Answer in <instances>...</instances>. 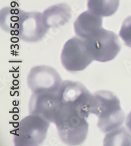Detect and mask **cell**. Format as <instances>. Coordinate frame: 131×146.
I'll return each mask as SVG.
<instances>
[{
    "label": "cell",
    "instance_id": "obj_1",
    "mask_svg": "<svg viewBox=\"0 0 131 146\" xmlns=\"http://www.w3.org/2000/svg\"><path fill=\"white\" fill-rule=\"evenodd\" d=\"M54 123L60 138L66 145H79L87 138L89 130L87 118L74 106L61 104Z\"/></svg>",
    "mask_w": 131,
    "mask_h": 146
},
{
    "label": "cell",
    "instance_id": "obj_4",
    "mask_svg": "<svg viewBox=\"0 0 131 146\" xmlns=\"http://www.w3.org/2000/svg\"><path fill=\"white\" fill-rule=\"evenodd\" d=\"M84 40L93 59L102 63L115 59L121 48L117 34L103 28Z\"/></svg>",
    "mask_w": 131,
    "mask_h": 146
},
{
    "label": "cell",
    "instance_id": "obj_2",
    "mask_svg": "<svg viewBox=\"0 0 131 146\" xmlns=\"http://www.w3.org/2000/svg\"><path fill=\"white\" fill-rule=\"evenodd\" d=\"M91 113L98 117L97 126L104 133L121 126L124 119L119 98L112 92L106 90H101L93 94Z\"/></svg>",
    "mask_w": 131,
    "mask_h": 146
},
{
    "label": "cell",
    "instance_id": "obj_10",
    "mask_svg": "<svg viewBox=\"0 0 131 146\" xmlns=\"http://www.w3.org/2000/svg\"><path fill=\"white\" fill-rule=\"evenodd\" d=\"M76 35L83 40H87L102 29V17L88 10L79 15L74 22Z\"/></svg>",
    "mask_w": 131,
    "mask_h": 146
},
{
    "label": "cell",
    "instance_id": "obj_8",
    "mask_svg": "<svg viewBox=\"0 0 131 146\" xmlns=\"http://www.w3.org/2000/svg\"><path fill=\"white\" fill-rule=\"evenodd\" d=\"M61 103L57 91L33 94L29 102L30 115L43 118L50 122H54Z\"/></svg>",
    "mask_w": 131,
    "mask_h": 146
},
{
    "label": "cell",
    "instance_id": "obj_7",
    "mask_svg": "<svg viewBox=\"0 0 131 146\" xmlns=\"http://www.w3.org/2000/svg\"><path fill=\"white\" fill-rule=\"evenodd\" d=\"M62 78L55 68L49 66H36L30 71L27 78L29 88L33 94L58 91Z\"/></svg>",
    "mask_w": 131,
    "mask_h": 146
},
{
    "label": "cell",
    "instance_id": "obj_5",
    "mask_svg": "<svg viewBox=\"0 0 131 146\" xmlns=\"http://www.w3.org/2000/svg\"><path fill=\"white\" fill-rule=\"evenodd\" d=\"M93 61L84 40L77 36L65 43L61 53V63L66 70L71 72L81 71Z\"/></svg>",
    "mask_w": 131,
    "mask_h": 146
},
{
    "label": "cell",
    "instance_id": "obj_12",
    "mask_svg": "<svg viewBox=\"0 0 131 146\" xmlns=\"http://www.w3.org/2000/svg\"><path fill=\"white\" fill-rule=\"evenodd\" d=\"M24 11L18 8L5 7L0 13V25L1 29L7 33H17L21 15Z\"/></svg>",
    "mask_w": 131,
    "mask_h": 146
},
{
    "label": "cell",
    "instance_id": "obj_16",
    "mask_svg": "<svg viewBox=\"0 0 131 146\" xmlns=\"http://www.w3.org/2000/svg\"><path fill=\"white\" fill-rule=\"evenodd\" d=\"M126 128H127L131 132V111L130 113L127 115V117H126Z\"/></svg>",
    "mask_w": 131,
    "mask_h": 146
},
{
    "label": "cell",
    "instance_id": "obj_11",
    "mask_svg": "<svg viewBox=\"0 0 131 146\" xmlns=\"http://www.w3.org/2000/svg\"><path fill=\"white\" fill-rule=\"evenodd\" d=\"M45 23L49 29L65 25L72 17V9L66 3L51 6L43 13Z\"/></svg>",
    "mask_w": 131,
    "mask_h": 146
},
{
    "label": "cell",
    "instance_id": "obj_3",
    "mask_svg": "<svg viewBox=\"0 0 131 146\" xmlns=\"http://www.w3.org/2000/svg\"><path fill=\"white\" fill-rule=\"evenodd\" d=\"M50 122L35 115H30L19 122L14 133L16 146H38L46 138Z\"/></svg>",
    "mask_w": 131,
    "mask_h": 146
},
{
    "label": "cell",
    "instance_id": "obj_9",
    "mask_svg": "<svg viewBox=\"0 0 131 146\" xmlns=\"http://www.w3.org/2000/svg\"><path fill=\"white\" fill-rule=\"evenodd\" d=\"M48 31L43 13L24 11L20 17L16 34L24 42L33 43L41 40Z\"/></svg>",
    "mask_w": 131,
    "mask_h": 146
},
{
    "label": "cell",
    "instance_id": "obj_15",
    "mask_svg": "<svg viewBox=\"0 0 131 146\" xmlns=\"http://www.w3.org/2000/svg\"><path fill=\"white\" fill-rule=\"evenodd\" d=\"M119 36L126 46L131 48V16L124 19L120 30Z\"/></svg>",
    "mask_w": 131,
    "mask_h": 146
},
{
    "label": "cell",
    "instance_id": "obj_14",
    "mask_svg": "<svg viewBox=\"0 0 131 146\" xmlns=\"http://www.w3.org/2000/svg\"><path fill=\"white\" fill-rule=\"evenodd\" d=\"M104 145H131V133L122 126L116 128L106 135Z\"/></svg>",
    "mask_w": 131,
    "mask_h": 146
},
{
    "label": "cell",
    "instance_id": "obj_13",
    "mask_svg": "<svg viewBox=\"0 0 131 146\" xmlns=\"http://www.w3.org/2000/svg\"><path fill=\"white\" fill-rule=\"evenodd\" d=\"M120 0H88L89 10L101 17H110L115 13Z\"/></svg>",
    "mask_w": 131,
    "mask_h": 146
},
{
    "label": "cell",
    "instance_id": "obj_6",
    "mask_svg": "<svg viewBox=\"0 0 131 146\" xmlns=\"http://www.w3.org/2000/svg\"><path fill=\"white\" fill-rule=\"evenodd\" d=\"M57 93L61 104L76 107L87 119L91 114L93 95L83 84L70 80L63 81Z\"/></svg>",
    "mask_w": 131,
    "mask_h": 146
}]
</instances>
